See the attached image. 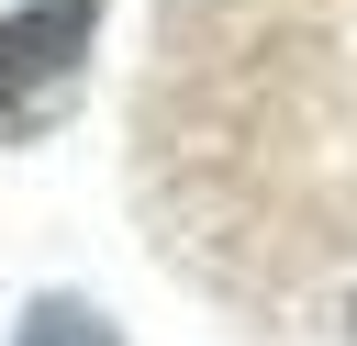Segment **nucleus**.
Returning a JSON list of instances; mask_svg holds the SVG:
<instances>
[{"label": "nucleus", "mask_w": 357, "mask_h": 346, "mask_svg": "<svg viewBox=\"0 0 357 346\" xmlns=\"http://www.w3.org/2000/svg\"><path fill=\"white\" fill-rule=\"evenodd\" d=\"M89 22H100V0H33V11L0 22V123H56L67 112Z\"/></svg>", "instance_id": "1"}, {"label": "nucleus", "mask_w": 357, "mask_h": 346, "mask_svg": "<svg viewBox=\"0 0 357 346\" xmlns=\"http://www.w3.org/2000/svg\"><path fill=\"white\" fill-rule=\"evenodd\" d=\"M11 346H123V335H112L78 290H45V301L22 313V335H11Z\"/></svg>", "instance_id": "2"}, {"label": "nucleus", "mask_w": 357, "mask_h": 346, "mask_svg": "<svg viewBox=\"0 0 357 346\" xmlns=\"http://www.w3.org/2000/svg\"><path fill=\"white\" fill-rule=\"evenodd\" d=\"M346 346H357V279H346Z\"/></svg>", "instance_id": "3"}]
</instances>
